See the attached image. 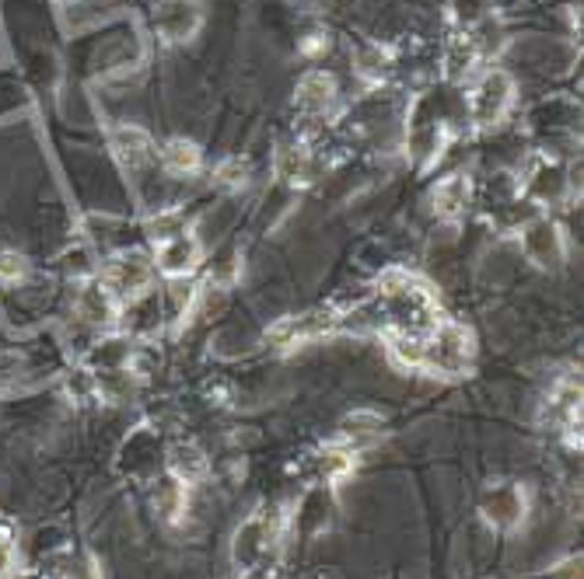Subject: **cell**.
Wrapping results in <instances>:
<instances>
[{
	"instance_id": "1",
	"label": "cell",
	"mask_w": 584,
	"mask_h": 579,
	"mask_svg": "<svg viewBox=\"0 0 584 579\" xmlns=\"http://www.w3.org/2000/svg\"><path fill=\"white\" fill-rule=\"evenodd\" d=\"M473 363V336L455 321H437L431 336L424 339V360L420 367L434 370L441 378H458L466 374Z\"/></svg>"
},
{
	"instance_id": "2",
	"label": "cell",
	"mask_w": 584,
	"mask_h": 579,
	"mask_svg": "<svg viewBox=\"0 0 584 579\" xmlns=\"http://www.w3.org/2000/svg\"><path fill=\"white\" fill-rule=\"evenodd\" d=\"M515 101V80L505 70H487L483 80L476 85L473 98H469V112L476 127H494V122L505 119V112Z\"/></svg>"
},
{
	"instance_id": "3",
	"label": "cell",
	"mask_w": 584,
	"mask_h": 579,
	"mask_svg": "<svg viewBox=\"0 0 584 579\" xmlns=\"http://www.w3.org/2000/svg\"><path fill=\"white\" fill-rule=\"evenodd\" d=\"M154 280V265L144 255H119L106 265L102 286L119 301V297H140Z\"/></svg>"
},
{
	"instance_id": "4",
	"label": "cell",
	"mask_w": 584,
	"mask_h": 579,
	"mask_svg": "<svg viewBox=\"0 0 584 579\" xmlns=\"http://www.w3.org/2000/svg\"><path fill=\"white\" fill-rule=\"evenodd\" d=\"M199 4L196 0H161L158 14H154V25L158 32L169 39V43H183L199 29Z\"/></svg>"
},
{
	"instance_id": "5",
	"label": "cell",
	"mask_w": 584,
	"mask_h": 579,
	"mask_svg": "<svg viewBox=\"0 0 584 579\" xmlns=\"http://www.w3.org/2000/svg\"><path fill=\"white\" fill-rule=\"evenodd\" d=\"M196 262H199V244H196V238L186 234V231L175 234V238H169V241H161V248H158V269H161L165 276H172V280L193 273Z\"/></svg>"
},
{
	"instance_id": "6",
	"label": "cell",
	"mask_w": 584,
	"mask_h": 579,
	"mask_svg": "<svg viewBox=\"0 0 584 579\" xmlns=\"http://www.w3.org/2000/svg\"><path fill=\"white\" fill-rule=\"evenodd\" d=\"M526 252L539 262V265H560L563 262V241L556 234V227L550 220H536L526 231Z\"/></svg>"
},
{
	"instance_id": "7",
	"label": "cell",
	"mask_w": 584,
	"mask_h": 579,
	"mask_svg": "<svg viewBox=\"0 0 584 579\" xmlns=\"http://www.w3.org/2000/svg\"><path fill=\"white\" fill-rule=\"evenodd\" d=\"M77 315L85 318L88 325H95V328H106V325L116 321V297L109 294L102 283H91V286L80 290Z\"/></svg>"
},
{
	"instance_id": "8",
	"label": "cell",
	"mask_w": 584,
	"mask_h": 579,
	"mask_svg": "<svg viewBox=\"0 0 584 579\" xmlns=\"http://www.w3.org/2000/svg\"><path fill=\"white\" fill-rule=\"evenodd\" d=\"M333 95H336L333 77L322 74V70H312V74L301 77V85H298V106L309 109V112H322L333 101Z\"/></svg>"
},
{
	"instance_id": "9",
	"label": "cell",
	"mask_w": 584,
	"mask_h": 579,
	"mask_svg": "<svg viewBox=\"0 0 584 579\" xmlns=\"http://www.w3.org/2000/svg\"><path fill=\"white\" fill-rule=\"evenodd\" d=\"M161 164H165L172 175H193L199 168V148L186 136H175L161 148Z\"/></svg>"
},
{
	"instance_id": "10",
	"label": "cell",
	"mask_w": 584,
	"mask_h": 579,
	"mask_svg": "<svg viewBox=\"0 0 584 579\" xmlns=\"http://www.w3.org/2000/svg\"><path fill=\"white\" fill-rule=\"evenodd\" d=\"M172 474L179 485H193L207 474V458L193 444H179L172 450Z\"/></svg>"
},
{
	"instance_id": "11",
	"label": "cell",
	"mask_w": 584,
	"mask_h": 579,
	"mask_svg": "<svg viewBox=\"0 0 584 579\" xmlns=\"http://www.w3.org/2000/svg\"><path fill=\"white\" fill-rule=\"evenodd\" d=\"M112 148H116V154L123 157L130 168H137V164H144V161H151V154H154V148H151V136L144 133V130H137V127H130V130H119L116 136H112Z\"/></svg>"
},
{
	"instance_id": "12",
	"label": "cell",
	"mask_w": 584,
	"mask_h": 579,
	"mask_svg": "<svg viewBox=\"0 0 584 579\" xmlns=\"http://www.w3.org/2000/svg\"><path fill=\"white\" fill-rule=\"evenodd\" d=\"M263 551H267V527H263V516H252V521L238 531L235 558H238L241 566H252Z\"/></svg>"
},
{
	"instance_id": "13",
	"label": "cell",
	"mask_w": 584,
	"mask_h": 579,
	"mask_svg": "<svg viewBox=\"0 0 584 579\" xmlns=\"http://www.w3.org/2000/svg\"><path fill=\"white\" fill-rule=\"evenodd\" d=\"M466 196H469L466 178L452 175V178H445V182H441L437 189H434V210L445 214V217H452V214L462 210V206H466Z\"/></svg>"
},
{
	"instance_id": "14",
	"label": "cell",
	"mask_w": 584,
	"mask_h": 579,
	"mask_svg": "<svg viewBox=\"0 0 584 579\" xmlns=\"http://www.w3.org/2000/svg\"><path fill=\"white\" fill-rule=\"evenodd\" d=\"M29 273V262L14 252H0V283H14Z\"/></svg>"
},
{
	"instance_id": "15",
	"label": "cell",
	"mask_w": 584,
	"mask_h": 579,
	"mask_svg": "<svg viewBox=\"0 0 584 579\" xmlns=\"http://www.w3.org/2000/svg\"><path fill=\"white\" fill-rule=\"evenodd\" d=\"M246 175H249V168H246V161H241V157H231V161H225L217 168V178L225 185H241V182H246Z\"/></svg>"
}]
</instances>
